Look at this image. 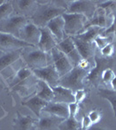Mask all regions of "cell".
<instances>
[{"label":"cell","instance_id":"1","mask_svg":"<svg viewBox=\"0 0 116 130\" xmlns=\"http://www.w3.org/2000/svg\"><path fill=\"white\" fill-rule=\"evenodd\" d=\"M38 4L37 9L29 18V21L38 28L46 27L49 21L66 12V9L59 5L57 1H38Z\"/></svg>","mask_w":116,"mask_h":130},{"label":"cell","instance_id":"2","mask_svg":"<svg viewBox=\"0 0 116 130\" xmlns=\"http://www.w3.org/2000/svg\"><path fill=\"white\" fill-rule=\"evenodd\" d=\"M89 71L84 70L81 67L75 66L68 74L60 77L57 86H62L63 88L69 89L75 93L76 90L84 89L85 84L84 81L87 78Z\"/></svg>","mask_w":116,"mask_h":130},{"label":"cell","instance_id":"3","mask_svg":"<svg viewBox=\"0 0 116 130\" xmlns=\"http://www.w3.org/2000/svg\"><path fill=\"white\" fill-rule=\"evenodd\" d=\"M64 20V32L66 37H75L81 34L85 30L88 19L85 16L76 13H65L62 14Z\"/></svg>","mask_w":116,"mask_h":130},{"label":"cell","instance_id":"4","mask_svg":"<svg viewBox=\"0 0 116 130\" xmlns=\"http://www.w3.org/2000/svg\"><path fill=\"white\" fill-rule=\"evenodd\" d=\"M22 56L24 57L25 63L27 64V67H29L31 70L43 69L50 64L48 61H51L50 54L42 51L38 48L28 50V51L24 49Z\"/></svg>","mask_w":116,"mask_h":130},{"label":"cell","instance_id":"5","mask_svg":"<svg viewBox=\"0 0 116 130\" xmlns=\"http://www.w3.org/2000/svg\"><path fill=\"white\" fill-rule=\"evenodd\" d=\"M29 22V18L21 15H12L0 22V32L12 35L19 38V34L24 27Z\"/></svg>","mask_w":116,"mask_h":130},{"label":"cell","instance_id":"6","mask_svg":"<svg viewBox=\"0 0 116 130\" xmlns=\"http://www.w3.org/2000/svg\"><path fill=\"white\" fill-rule=\"evenodd\" d=\"M97 10L96 1H85V0H75L69 1L67 13H76L85 16L88 21L91 20Z\"/></svg>","mask_w":116,"mask_h":130},{"label":"cell","instance_id":"7","mask_svg":"<svg viewBox=\"0 0 116 130\" xmlns=\"http://www.w3.org/2000/svg\"><path fill=\"white\" fill-rule=\"evenodd\" d=\"M51 56L52 63L54 64L55 68L57 71L60 77L63 76L70 71L74 68V66L71 63V62L69 60V58L63 54L61 50H59L57 48H54L49 52Z\"/></svg>","mask_w":116,"mask_h":130},{"label":"cell","instance_id":"8","mask_svg":"<svg viewBox=\"0 0 116 130\" xmlns=\"http://www.w3.org/2000/svg\"><path fill=\"white\" fill-rule=\"evenodd\" d=\"M56 48L59 50H61L63 54H65V56L69 58V60L71 62L74 67L78 66L81 63L82 58L80 56L79 52L74 43L72 37H67L66 38H64L62 42L58 43Z\"/></svg>","mask_w":116,"mask_h":130},{"label":"cell","instance_id":"9","mask_svg":"<svg viewBox=\"0 0 116 130\" xmlns=\"http://www.w3.org/2000/svg\"><path fill=\"white\" fill-rule=\"evenodd\" d=\"M34 47L18 37L6 33L0 32V49L5 52L14 51L16 50L26 49V48Z\"/></svg>","mask_w":116,"mask_h":130},{"label":"cell","instance_id":"10","mask_svg":"<svg viewBox=\"0 0 116 130\" xmlns=\"http://www.w3.org/2000/svg\"><path fill=\"white\" fill-rule=\"evenodd\" d=\"M32 73L36 76V78H37V80L45 82L51 88L57 86L58 81L60 79V76L53 63L48 64V66L43 69L32 70Z\"/></svg>","mask_w":116,"mask_h":130},{"label":"cell","instance_id":"11","mask_svg":"<svg viewBox=\"0 0 116 130\" xmlns=\"http://www.w3.org/2000/svg\"><path fill=\"white\" fill-rule=\"evenodd\" d=\"M40 37H41L40 28L31 23L30 21L24 27L19 34V39L34 47H37L38 44Z\"/></svg>","mask_w":116,"mask_h":130},{"label":"cell","instance_id":"12","mask_svg":"<svg viewBox=\"0 0 116 130\" xmlns=\"http://www.w3.org/2000/svg\"><path fill=\"white\" fill-rule=\"evenodd\" d=\"M40 32H41V37H40L39 43L37 47L42 51L49 53L54 48H56L58 44V42L56 41V37L53 34L49 31L47 27L40 28Z\"/></svg>","mask_w":116,"mask_h":130},{"label":"cell","instance_id":"13","mask_svg":"<svg viewBox=\"0 0 116 130\" xmlns=\"http://www.w3.org/2000/svg\"><path fill=\"white\" fill-rule=\"evenodd\" d=\"M72 39L82 60L88 61V62H91V60H94L96 47L94 43H86L75 37H72Z\"/></svg>","mask_w":116,"mask_h":130},{"label":"cell","instance_id":"14","mask_svg":"<svg viewBox=\"0 0 116 130\" xmlns=\"http://www.w3.org/2000/svg\"><path fill=\"white\" fill-rule=\"evenodd\" d=\"M13 8L16 7L18 15L24 16L29 18L36 11L38 7V1L33 0H21V1H13L12 2Z\"/></svg>","mask_w":116,"mask_h":130},{"label":"cell","instance_id":"15","mask_svg":"<svg viewBox=\"0 0 116 130\" xmlns=\"http://www.w3.org/2000/svg\"><path fill=\"white\" fill-rule=\"evenodd\" d=\"M46 27L56 37L58 43L67 37L64 32V20H63L62 16L56 17L54 19L49 21Z\"/></svg>","mask_w":116,"mask_h":130},{"label":"cell","instance_id":"16","mask_svg":"<svg viewBox=\"0 0 116 130\" xmlns=\"http://www.w3.org/2000/svg\"><path fill=\"white\" fill-rule=\"evenodd\" d=\"M54 92V102H59V103L70 104L75 102V95L72 90L63 88L62 86H56L52 88Z\"/></svg>","mask_w":116,"mask_h":130},{"label":"cell","instance_id":"17","mask_svg":"<svg viewBox=\"0 0 116 130\" xmlns=\"http://www.w3.org/2000/svg\"><path fill=\"white\" fill-rule=\"evenodd\" d=\"M45 113L49 114L54 116L59 117L61 119H65L69 117V105L64 103H59V102H48L47 106L43 108Z\"/></svg>","mask_w":116,"mask_h":130},{"label":"cell","instance_id":"18","mask_svg":"<svg viewBox=\"0 0 116 130\" xmlns=\"http://www.w3.org/2000/svg\"><path fill=\"white\" fill-rule=\"evenodd\" d=\"M62 121L63 119L48 114L46 116L40 117L37 123L36 130H59L58 127Z\"/></svg>","mask_w":116,"mask_h":130},{"label":"cell","instance_id":"19","mask_svg":"<svg viewBox=\"0 0 116 130\" xmlns=\"http://www.w3.org/2000/svg\"><path fill=\"white\" fill-rule=\"evenodd\" d=\"M23 51H24V49L16 50L14 51L4 52L3 54H0V72L6 70L16 62H18L22 56Z\"/></svg>","mask_w":116,"mask_h":130},{"label":"cell","instance_id":"20","mask_svg":"<svg viewBox=\"0 0 116 130\" xmlns=\"http://www.w3.org/2000/svg\"><path fill=\"white\" fill-rule=\"evenodd\" d=\"M37 94L36 95L44 100L47 102H51L54 100V92L52 88L45 82L37 80Z\"/></svg>","mask_w":116,"mask_h":130},{"label":"cell","instance_id":"21","mask_svg":"<svg viewBox=\"0 0 116 130\" xmlns=\"http://www.w3.org/2000/svg\"><path fill=\"white\" fill-rule=\"evenodd\" d=\"M48 102H45L44 100L39 98L38 96L35 95L33 97H31L30 99H29L27 102H23V105L27 107L29 109H30L33 113L35 114L36 116L40 117L42 111L43 110V108L47 106Z\"/></svg>","mask_w":116,"mask_h":130},{"label":"cell","instance_id":"22","mask_svg":"<svg viewBox=\"0 0 116 130\" xmlns=\"http://www.w3.org/2000/svg\"><path fill=\"white\" fill-rule=\"evenodd\" d=\"M105 30V29L100 28V27L96 26H90L86 28L83 30V32H81V34L75 36V37H77L80 40L86 42V43H94V39L96 38L98 36L102 35V32Z\"/></svg>","mask_w":116,"mask_h":130},{"label":"cell","instance_id":"23","mask_svg":"<svg viewBox=\"0 0 116 130\" xmlns=\"http://www.w3.org/2000/svg\"><path fill=\"white\" fill-rule=\"evenodd\" d=\"M33 75L32 70L29 68V67L25 66L22 67L20 70L16 71V75H14L13 79L10 83V87H16V86L21 84L22 83H24V81L28 80L29 78H30Z\"/></svg>","mask_w":116,"mask_h":130},{"label":"cell","instance_id":"24","mask_svg":"<svg viewBox=\"0 0 116 130\" xmlns=\"http://www.w3.org/2000/svg\"><path fill=\"white\" fill-rule=\"evenodd\" d=\"M35 120L29 115H21L18 113V119H16V127L18 130H31Z\"/></svg>","mask_w":116,"mask_h":130},{"label":"cell","instance_id":"25","mask_svg":"<svg viewBox=\"0 0 116 130\" xmlns=\"http://www.w3.org/2000/svg\"><path fill=\"white\" fill-rule=\"evenodd\" d=\"M98 92H99V95L102 96V98H104V99H106L107 101L109 102L116 118V91L100 88Z\"/></svg>","mask_w":116,"mask_h":130},{"label":"cell","instance_id":"26","mask_svg":"<svg viewBox=\"0 0 116 130\" xmlns=\"http://www.w3.org/2000/svg\"><path fill=\"white\" fill-rule=\"evenodd\" d=\"M59 130H81V123L75 117L69 116V118L63 120L58 127Z\"/></svg>","mask_w":116,"mask_h":130},{"label":"cell","instance_id":"27","mask_svg":"<svg viewBox=\"0 0 116 130\" xmlns=\"http://www.w3.org/2000/svg\"><path fill=\"white\" fill-rule=\"evenodd\" d=\"M14 8L12 1H5L3 5H0V22L9 18L13 15Z\"/></svg>","mask_w":116,"mask_h":130},{"label":"cell","instance_id":"28","mask_svg":"<svg viewBox=\"0 0 116 130\" xmlns=\"http://www.w3.org/2000/svg\"><path fill=\"white\" fill-rule=\"evenodd\" d=\"M113 35H110V36L100 35L94 39V43L98 49L102 50V48H104L107 44L113 43Z\"/></svg>","mask_w":116,"mask_h":130},{"label":"cell","instance_id":"29","mask_svg":"<svg viewBox=\"0 0 116 130\" xmlns=\"http://www.w3.org/2000/svg\"><path fill=\"white\" fill-rule=\"evenodd\" d=\"M114 76H115L114 72H113V70H111V69H105V70L102 71V75H101L102 81L104 83H106V84H110L111 81L113 80Z\"/></svg>","mask_w":116,"mask_h":130},{"label":"cell","instance_id":"30","mask_svg":"<svg viewBox=\"0 0 116 130\" xmlns=\"http://www.w3.org/2000/svg\"><path fill=\"white\" fill-rule=\"evenodd\" d=\"M101 50V54L105 56V57H110L113 55L115 51V45H113V43H110V44H107L105 46L104 48H102Z\"/></svg>","mask_w":116,"mask_h":130},{"label":"cell","instance_id":"31","mask_svg":"<svg viewBox=\"0 0 116 130\" xmlns=\"http://www.w3.org/2000/svg\"><path fill=\"white\" fill-rule=\"evenodd\" d=\"M88 116L89 117L92 124H97V123L101 121V119H102V115H101V113L99 112L98 110L91 111V112L88 114Z\"/></svg>","mask_w":116,"mask_h":130},{"label":"cell","instance_id":"32","mask_svg":"<svg viewBox=\"0 0 116 130\" xmlns=\"http://www.w3.org/2000/svg\"><path fill=\"white\" fill-rule=\"evenodd\" d=\"M74 95H75V101L76 103H81L84 101V99L86 98V95H87V94H86V91L84 89H79V90H76V91L74 93Z\"/></svg>","mask_w":116,"mask_h":130},{"label":"cell","instance_id":"33","mask_svg":"<svg viewBox=\"0 0 116 130\" xmlns=\"http://www.w3.org/2000/svg\"><path fill=\"white\" fill-rule=\"evenodd\" d=\"M91 126H93V124L88 115H85V116L82 117V120L81 122V130H88Z\"/></svg>","mask_w":116,"mask_h":130},{"label":"cell","instance_id":"34","mask_svg":"<svg viewBox=\"0 0 116 130\" xmlns=\"http://www.w3.org/2000/svg\"><path fill=\"white\" fill-rule=\"evenodd\" d=\"M69 116L75 117L77 115L78 111H79V104L76 102H73V103L69 104Z\"/></svg>","mask_w":116,"mask_h":130},{"label":"cell","instance_id":"35","mask_svg":"<svg viewBox=\"0 0 116 130\" xmlns=\"http://www.w3.org/2000/svg\"><path fill=\"white\" fill-rule=\"evenodd\" d=\"M110 86L112 88V89L113 90V91H116V75L114 77H113V79L111 81L110 83Z\"/></svg>","mask_w":116,"mask_h":130},{"label":"cell","instance_id":"36","mask_svg":"<svg viewBox=\"0 0 116 130\" xmlns=\"http://www.w3.org/2000/svg\"><path fill=\"white\" fill-rule=\"evenodd\" d=\"M88 130H106L102 127H97V126H91Z\"/></svg>","mask_w":116,"mask_h":130},{"label":"cell","instance_id":"37","mask_svg":"<svg viewBox=\"0 0 116 130\" xmlns=\"http://www.w3.org/2000/svg\"><path fill=\"white\" fill-rule=\"evenodd\" d=\"M114 38H115V49H116V30H115V31H114Z\"/></svg>","mask_w":116,"mask_h":130},{"label":"cell","instance_id":"38","mask_svg":"<svg viewBox=\"0 0 116 130\" xmlns=\"http://www.w3.org/2000/svg\"><path fill=\"white\" fill-rule=\"evenodd\" d=\"M5 1H4V0H0V5H3V4L5 3Z\"/></svg>","mask_w":116,"mask_h":130},{"label":"cell","instance_id":"39","mask_svg":"<svg viewBox=\"0 0 116 130\" xmlns=\"http://www.w3.org/2000/svg\"></svg>","mask_w":116,"mask_h":130}]
</instances>
